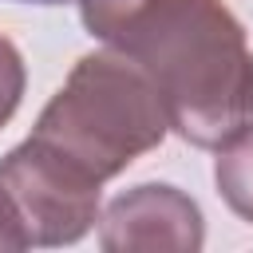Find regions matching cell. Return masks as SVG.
Wrapping results in <instances>:
<instances>
[{
  "instance_id": "6",
  "label": "cell",
  "mask_w": 253,
  "mask_h": 253,
  "mask_svg": "<svg viewBox=\"0 0 253 253\" xmlns=\"http://www.w3.org/2000/svg\"><path fill=\"white\" fill-rule=\"evenodd\" d=\"M24 87H28L24 55H20V47L0 32V130H4V126L12 123V115L20 111Z\"/></svg>"
},
{
  "instance_id": "2",
  "label": "cell",
  "mask_w": 253,
  "mask_h": 253,
  "mask_svg": "<svg viewBox=\"0 0 253 253\" xmlns=\"http://www.w3.org/2000/svg\"><path fill=\"white\" fill-rule=\"evenodd\" d=\"M170 123L150 79L115 47L87 51L47 99L28 138L95 182L119 178L134 158L162 146Z\"/></svg>"
},
{
  "instance_id": "5",
  "label": "cell",
  "mask_w": 253,
  "mask_h": 253,
  "mask_svg": "<svg viewBox=\"0 0 253 253\" xmlns=\"http://www.w3.org/2000/svg\"><path fill=\"white\" fill-rule=\"evenodd\" d=\"M213 186L221 194V202L253 225V123H245L241 130H233L213 158Z\"/></svg>"
},
{
  "instance_id": "8",
  "label": "cell",
  "mask_w": 253,
  "mask_h": 253,
  "mask_svg": "<svg viewBox=\"0 0 253 253\" xmlns=\"http://www.w3.org/2000/svg\"><path fill=\"white\" fill-rule=\"evenodd\" d=\"M28 245H32V241H28L24 225H20V213H16L12 198H8L4 186H0V253H20V249H28Z\"/></svg>"
},
{
  "instance_id": "9",
  "label": "cell",
  "mask_w": 253,
  "mask_h": 253,
  "mask_svg": "<svg viewBox=\"0 0 253 253\" xmlns=\"http://www.w3.org/2000/svg\"><path fill=\"white\" fill-rule=\"evenodd\" d=\"M16 4H75V0H16Z\"/></svg>"
},
{
  "instance_id": "3",
  "label": "cell",
  "mask_w": 253,
  "mask_h": 253,
  "mask_svg": "<svg viewBox=\"0 0 253 253\" xmlns=\"http://www.w3.org/2000/svg\"><path fill=\"white\" fill-rule=\"evenodd\" d=\"M0 186L12 198L28 241L43 249L83 241L103 213V182L79 174L36 138H24L0 158Z\"/></svg>"
},
{
  "instance_id": "1",
  "label": "cell",
  "mask_w": 253,
  "mask_h": 253,
  "mask_svg": "<svg viewBox=\"0 0 253 253\" xmlns=\"http://www.w3.org/2000/svg\"><path fill=\"white\" fill-rule=\"evenodd\" d=\"M103 43L138 63L190 146L217 150L253 123V47L225 0H138Z\"/></svg>"
},
{
  "instance_id": "7",
  "label": "cell",
  "mask_w": 253,
  "mask_h": 253,
  "mask_svg": "<svg viewBox=\"0 0 253 253\" xmlns=\"http://www.w3.org/2000/svg\"><path fill=\"white\" fill-rule=\"evenodd\" d=\"M79 4V20L95 40H107V32L138 4V0H75Z\"/></svg>"
},
{
  "instance_id": "4",
  "label": "cell",
  "mask_w": 253,
  "mask_h": 253,
  "mask_svg": "<svg viewBox=\"0 0 253 253\" xmlns=\"http://www.w3.org/2000/svg\"><path fill=\"white\" fill-rule=\"evenodd\" d=\"M99 245L107 253H198L206 245V217L186 190L142 182L107 202Z\"/></svg>"
}]
</instances>
